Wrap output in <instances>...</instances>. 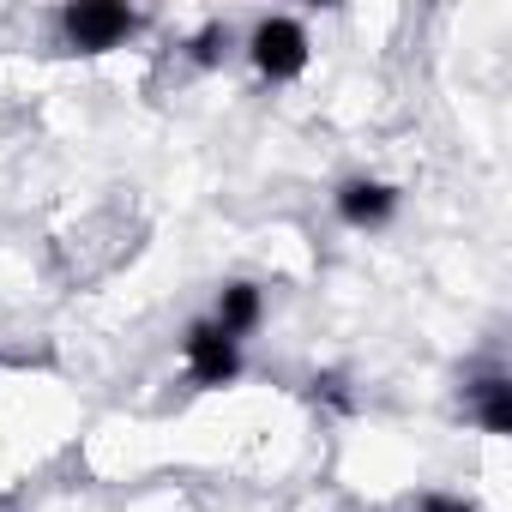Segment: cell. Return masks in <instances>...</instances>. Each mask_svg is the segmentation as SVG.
Returning a JSON list of instances; mask_svg holds the SVG:
<instances>
[{
	"mask_svg": "<svg viewBox=\"0 0 512 512\" xmlns=\"http://www.w3.org/2000/svg\"><path fill=\"white\" fill-rule=\"evenodd\" d=\"M241 55H247V67L260 73L266 85H296L314 67V37L290 13H260L247 25V37H241Z\"/></svg>",
	"mask_w": 512,
	"mask_h": 512,
	"instance_id": "cell-1",
	"label": "cell"
},
{
	"mask_svg": "<svg viewBox=\"0 0 512 512\" xmlns=\"http://www.w3.org/2000/svg\"><path fill=\"white\" fill-rule=\"evenodd\" d=\"M151 19L139 7H121V0H67L55 13V37L61 49L73 55H109V49H127Z\"/></svg>",
	"mask_w": 512,
	"mask_h": 512,
	"instance_id": "cell-2",
	"label": "cell"
},
{
	"mask_svg": "<svg viewBox=\"0 0 512 512\" xmlns=\"http://www.w3.org/2000/svg\"><path fill=\"white\" fill-rule=\"evenodd\" d=\"M241 368H247L241 344H235L229 332H217L205 314L181 332V374H187V386H193V392H223V386H235V380H241Z\"/></svg>",
	"mask_w": 512,
	"mask_h": 512,
	"instance_id": "cell-3",
	"label": "cell"
},
{
	"mask_svg": "<svg viewBox=\"0 0 512 512\" xmlns=\"http://www.w3.org/2000/svg\"><path fill=\"white\" fill-rule=\"evenodd\" d=\"M398 211H404V187L386 181V175H344V181L332 187V217H338L344 229H356V235L386 229Z\"/></svg>",
	"mask_w": 512,
	"mask_h": 512,
	"instance_id": "cell-4",
	"label": "cell"
},
{
	"mask_svg": "<svg viewBox=\"0 0 512 512\" xmlns=\"http://www.w3.org/2000/svg\"><path fill=\"white\" fill-rule=\"evenodd\" d=\"M464 422H476L488 440H506L512 434V380H506L500 362L464 380Z\"/></svg>",
	"mask_w": 512,
	"mask_h": 512,
	"instance_id": "cell-5",
	"label": "cell"
},
{
	"mask_svg": "<svg viewBox=\"0 0 512 512\" xmlns=\"http://www.w3.org/2000/svg\"><path fill=\"white\" fill-rule=\"evenodd\" d=\"M205 320H211L217 332H229L235 344H247L253 332L266 326V290L253 284V278H229V284H217V296H211Z\"/></svg>",
	"mask_w": 512,
	"mask_h": 512,
	"instance_id": "cell-6",
	"label": "cell"
},
{
	"mask_svg": "<svg viewBox=\"0 0 512 512\" xmlns=\"http://www.w3.org/2000/svg\"><path fill=\"white\" fill-rule=\"evenodd\" d=\"M181 49H187V61H193V67H205V73H211V67H223V61L241 49V37H235L223 19H205V25H199Z\"/></svg>",
	"mask_w": 512,
	"mask_h": 512,
	"instance_id": "cell-7",
	"label": "cell"
},
{
	"mask_svg": "<svg viewBox=\"0 0 512 512\" xmlns=\"http://www.w3.org/2000/svg\"><path fill=\"white\" fill-rule=\"evenodd\" d=\"M410 512H482V500L452 494V488H422V494L410 500Z\"/></svg>",
	"mask_w": 512,
	"mask_h": 512,
	"instance_id": "cell-8",
	"label": "cell"
},
{
	"mask_svg": "<svg viewBox=\"0 0 512 512\" xmlns=\"http://www.w3.org/2000/svg\"><path fill=\"white\" fill-rule=\"evenodd\" d=\"M314 398H326L332 410H350L356 398H350V380L344 374H314Z\"/></svg>",
	"mask_w": 512,
	"mask_h": 512,
	"instance_id": "cell-9",
	"label": "cell"
}]
</instances>
